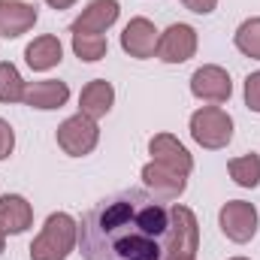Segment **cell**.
<instances>
[{"mask_svg": "<svg viewBox=\"0 0 260 260\" xmlns=\"http://www.w3.org/2000/svg\"><path fill=\"white\" fill-rule=\"evenodd\" d=\"M173 245V206L142 188L100 200L79 224L85 260H164Z\"/></svg>", "mask_w": 260, "mask_h": 260, "instance_id": "obj_1", "label": "cell"}, {"mask_svg": "<svg viewBox=\"0 0 260 260\" xmlns=\"http://www.w3.org/2000/svg\"><path fill=\"white\" fill-rule=\"evenodd\" d=\"M76 242H79V224L67 212H55L49 215L43 233L34 239L30 260H67Z\"/></svg>", "mask_w": 260, "mask_h": 260, "instance_id": "obj_2", "label": "cell"}, {"mask_svg": "<svg viewBox=\"0 0 260 260\" xmlns=\"http://www.w3.org/2000/svg\"><path fill=\"white\" fill-rule=\"evenodd\" d=\"M191 136L203 148H224L233 139V118L218 106H203L191 115Z\"/></svg>", "mask_w": 260, "mask_h": 260, "instance_id": "obj_3", "label": "cell"}, {"mask_svg": "<svg viewBox=\"0 0 260 260\" xmlns=\"http://www.w3.org/2000/svg\"><path fill=\"white\" fill-rule=\"evenodd\" d=\"M218 224H221V233L230 239V242H251L254 233L260 227V218H257V209L245 200H230L224 203L221 215H218Z\"/></svg>", "mask_w": 260, "mask_h": 260, "instance_id": "obj_4", "label": "cell"}, {"mask_svg": "<svg viewBox=\"0 0 260 260\" xmlns=\"http://www.w3.org/2000/svg\"><path fill=\"white\" fill-rule=\"evenodd\" d=\"M97 139H100L97 121L88 118V115H82V112L73 115V118H67L64 124L58 127V145L64 148L70 157H85V154H91L94 145H97Z\"/></svg>", "mask_w": 260, "mask_h": 260, "instance_id": "obj_5", "label": "cell"}, {"mask_svg": "<svg viewBox=\"0 0 260 260\" xmlns=\"http://www.w3.org/2000/svg\"><path fill=\"white\" fill-rule=\"evenodd\" d=\"M197 52V30L191 24H170L157 40V58L164 64H185Z\"/></svg>", "mask_w": 260, "mask_h": 260, "instance_id": "obj_6", "label": "cell"}, {"mask_svg": "<svg viewBox=\"0 0 260 260\" xmlns=\"http://www.w3.org/2000/svg\"><path fill=\"white\" fill-rule=\"evenodd\" d=\"M191 94H194L197 100H206V103H227L230 94H233L230 73L215 64L200 67L191 76Z\"/></svg>", "mask_w": 260, "mask_h": 260, "instance_id": "obj_7", "label": "cell"}, {"mask_svg": "<svg viewBox=\"0 0 260 260\" xmlns=\"http://www.w3.org/2000/svg\"><path fill=\"white\" fill-rule=\"evenodd\" d=\"M200 248V227L191 209L173 206V245L167 257H197Z\"/></svg>", "mask_w": 260, "mask_h": 260, "instance_id": "obj_8", "label": "cell"}, {"mask_svg": "<svg viewBox=\"0 0 260 260\" xmlns=\"http://www.w3.org/2000/svg\"><path fill=\"white\" fill-rule=\"evenodd\" d=\"M142 179H145L148 194L157 197V200H164V203L179 200V197L185 194V188H188V176H182V173H176V170H170V167H160V164H154V160L145 164Z\"/></svg>", "mask_w": 260, "mask_h": 260, "instance_id": "obj_9", "label": "cell"}, {"mask_svg": "<svg viewBox=\"0 0 260 260\" xmlns=\"http://www.w3.org/2000/svg\"><path fill=\"white\" fill-rule=\"evenodd\" d=\"M148 151H151L154 164L170 167V170H176V173H182V176H188V173L194 170V157L188 154V148H185L173 133H157V136H151Z\"/></svg>", "mask_w": 260, "mask_h": 260, "instance_id": "obj_10", "label": "cell"}, {"mask_svg": "<svg viewBox=\"0 0 260 260\" xmlns=\"http://www.w3.org/2000/svg\"><path fill=\"white\" fill-rule=\"evenodd\" d=\"M118 0H91L85 6V12L73 21V34H94V37H103L115 21H118Z\"/></svg>", "mask_w": 260, "mask_h": 260, "instance_id": "obj_11", "label": "cell"}, {"mask_svg": "<svg viewBox=\"0 0 260 260\" xmlns=\"http://www.w3.org/2000/svg\"><path fill=\"white\" fill-rule=\"evenodd\" d=\"M157 40L160 37H157L154 24L148 18H133L127 27H124V34H121V49L127 52L130 58L145 61V58L157 55Z\"/></svg>", "mask_w": 260, "mask_h": 260, "instance_id": "obj_12", "label": "cell"}, {"mask_svg": "<svg viewBox=\"0 0 260 260\" xmlns=\"http://www.w3.org/2000/svg\"><path fill=\"white\" fill-rule=\"evenodd\" d=\"M37 24V6L21 0H0V37L15 40Z\"/></svg>", "mask_w": 260, "mask_h": 260, "instance_id": "obj_13", "label": "cell"}, {"mask_svg": "<svg viewBox=\"0 0 260 260\" xmlns=\"http://www.w3.org/2000/svg\"><path fill=\"white\" fill-rule=\"evenodd\" d=\"M67 100H70V88L67 82L58 79H43V82H27L24 88V100L30 109H61Z\"/></svg>", "mask_w": 260, "mask_h": 260, "instance_id": "obj_14", "label": "cell"}, {"mask_svg": "<svg viewBox=\"0 0 260 260\" xmlns=\"http://www.w3.org/2000/svg\"><path fill=\"white\" fill-rule=\"evenodd\" d=\"M112 103H115V91H112V85L106 82V79H94V82H88L85 88H82V94H79V109H82V115H88V118H103L109 109H112Z\"/></svg>", "mask_w": 260, "mask_h": 260, "instance_id": "obj_15", "label": "cell"}, {"mask_svg": "<svg viewBox=\"0 0 260 260\" xmlns=\"http://www.w3.org/2000/svg\"><path fill=\"white\" fill-rule=\"evenodd\" d=\"M34 224V209L24 197L18 194H3L0 197V227L6 233H24Z\"/></svg>", "mask_w": 260, "mask_h": 260, "instance_id": "obj_16", "label": "cell"}, {"mask_svg": "<svg viewBox=\"0 0 260 260\" xmlns=\"http://www.w3.org/2000/svg\"><path fill=\"white\" fill-rule=\"evenodd\" d=\"M61 58H64V49H61V40L58 37H52V34H46V37H37L27 49H24V61L30 70H52V67L61 64Z\"/></svg>", "mask_w": 260, "mask_h": 260, "instance_id": "obj_17", "label": "cell"}, {"mask_svg": "<svg viewBox=\"0 0 260 260\" xmlns=\"http://www.w3.org/2000/svg\"><path fill=\"white\" fill-rule=\"evenodd\" d=\"M230 176L239 188H257L260 185V157L257 154H242L230 160Z\"/></svg>", "mask_w": 260, "mask_h": 260, "instance_id": "obj_18", "label": "cell"}, {"mask_svg": "<svg viewBox=\"0 0 260 260\" xmlns=\"http://www.w3.org/2000/svg\"><path fill=\"white\" fill-rule=\"evenodd\" d=\"M73 52H76V58H79V61L94 64V61L106 58L109 43H106V37H94V34H73Z\"/></svg>", "mask_w": 260, "mask_h": 260, "instance_id": "obj_19", "label": "cell"}, {"mask_svg": "<svg viewBox=\"0 0 260 260\" xmlns=\"http://www.w3.org/2000/svg\"><path fill=\"white\" fill-rule=\"evenodd\" d=\"M27 82L12 64H0V103H18L24 100Z\"/></svg>", "mask_w": 260, "mask_h": 260, "instance_id": "obj_20", "label": "cell"}, {"mask_svg": "<svg viewBox=\"0 0 260 260\" xmlns=\"http://www.w3.org/2000/svg\"><path fill=\"white\" fill-rule=\"evenodd\" d=\"M236 49L245 58L260 61V18H248V21L239 24V30H236Z\"/></svg>", "mask_w": 260, "mask_h": 260, "instance_id": "obj_21", "label": "cell"}, {"mask_svg": "<svg viewBox=\"0 0 260 260\" xmlns=\"http://www.w3.org/2000/svg\"><path fill=\"white\" fill-rule=\"evenodd\" d=\"M245 106L251 112H260V73H251L245 79Z\"/></svg>", "mask_w": 260, "mask_h": 260, "instance_id": "obj_22", "label": "cell"}, {"mask_svg": "<svg viewBox=\"0 0 260 260\" xmlns=\"http://www.w3.org/2000/svg\"><path fill=\"white\" fill-rule=\"evenodd\" d=\"M12 148H15V133H12V127L0 118V160H3V157H9V154H12Z\"/></svg>", "mask_w": 260, "mask_h": 260, "instance_id": "obj_23", "label": "cell"}, {"mask_svg": "<svg viewBox=\"0 0 260 260\" xmlns=\"http://www.w3.org/2000/svg\"><path fill=\"white\" fill-rule=\"evenodd\" d=\"M182 3H185V9H191L197 15H209L218 6V0H182Z\"/></svg>", "mask_w": 260, "mask_h": 260, "instance_id": "obj_24", "label": "cell"}, {"mask_svg": "<svg viewBox=\"0 0 260 260\" xmlns=\"http://www.w3.org/2000/svg\"><path fill=\"white\" fill-rule=\"evenodd\" d=\"M46 3H49V6H55V9H70L76 0H46Z\"/></svg>", "mask_w": 260, "mask_h": 260, "instance_id": "obj_25", "label": "cell"}, {"mask_svg": "<svg viewBox=\"0 0 260 260\" xmlns=\"http://www.w3.org/2000/svg\"><path fill=\"white\" fill-rule=\"evenodd\" d=\"M3 248H6V230L0 227V254H3Z\"/></svg>", "mask_w": 260, "mask_h": 260, "instance_id": "obj_26", "label": "cell"}, {"mask_svg": "<svg viewBox=\"0 0 260 260\" xmlns=\"http://www.w3.org/2000/svg\"><path fill=\"white\" fill-rule=\"evenodd\" d=\"M164 260H197V257H164Z\"/></svg>", "mask_w": 260, "mask_h": 260, "instance_id": "obj_27", "label": "cell"}, {"mask_svg": "<svg viewBox=\"0 0 260 260\" xmlns=\"http://www.w3.org/2000/svg\"><path fill=\"white\" fill-rule=\"evenodd\" d=\"M230 260H248V257H230Z\"/></svg>", "mask_w": 260, "mask_h": 260, "instance_id": "obj_28", "label": "cell"}]
</instances>
